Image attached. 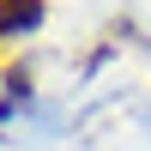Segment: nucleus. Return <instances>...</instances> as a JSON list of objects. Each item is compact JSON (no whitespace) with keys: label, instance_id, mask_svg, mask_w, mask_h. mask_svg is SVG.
Returning <instances> with one entry per match:
<instances>
[{"label":"nucleus","instance_id":"nucleus-1","mask_svg":"<svg viewBox=\"0 0 151 151\" xmlns=\"http://www.w3.org/2000/svg\"><path fill=\"white\" fill-rule=\"evenodd\" d=\"M36 18H42V0H0V36H12V30H30Z\"/></svg>","mask_w":151,"mask_h":151}]
</instances>
